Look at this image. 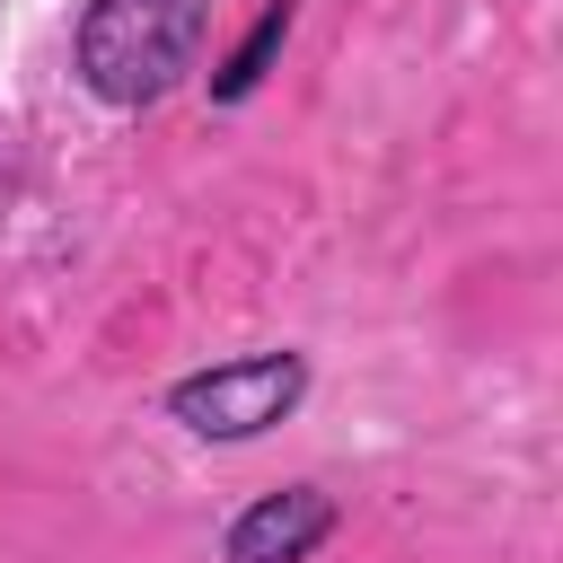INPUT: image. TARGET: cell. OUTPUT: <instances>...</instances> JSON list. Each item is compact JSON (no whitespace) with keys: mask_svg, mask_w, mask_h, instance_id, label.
Segmentation results:
<instances>
[{"mask_svg":"<svg viewBox=\"0 0 563 563\" xmlns=\"http://www.w3.org/2000/svg\"><path fill=\"white\" fill-rule=\"evenodd\" d=\"M325 528H334V501L317 484H282L229 528V563H308L325 545Z\"/></svg>","mask_w":563,"mask_h":563,"instance_id":"3","label":"cell"},{"mask_svg":"<svg viewBox=\"0 0 563 563\" xmlns=\"http://www.w3.org/2000/svg\"><path fill=\"white\" fill-rule=\"evenodd\" d=\"M211 0H88L79 18V79L106 106H150L167 97L194 53H202Z\"/></svg>","mask_w":563,"mask_h":563,"instance_id":"1","label":"cell"},{"mask_svg":"<svg viewBox=\"0 0 563 563\" xmlns=\"http://www.w3.org/2000/svg\"><path fill=\"white\" fill-rule=\"evenodd\" d=\"M282 35H290V0H273V9L255 18V35L238 44V62L220 70V97H246V88L264 79V62H273V44H282Z\"/></svg>","mask_w":563,"mask_h":563,"instance_id":"4","label":"cell"},{"mask_svg":"<svg viewBox=\"0 0 563 563\" xmlns=\"http://www.w3.org/2000/svg\"><path fill=\"white\" fill-rule=\"evenodd\" d=\"M299 387H308L299 352H255V361H220V369L176 378L167 387V413L185 431H202V440H255V431H273L299 405Z\"/></svg>","mask_w":563,"mask_h":563,"instance_id":"2","label":"cell"}]
</instances>
